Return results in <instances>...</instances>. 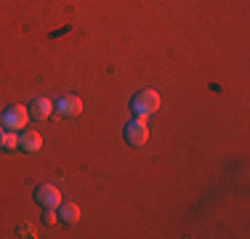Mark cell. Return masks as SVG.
<instances>
[{
    "label": "cell",
    "mask_w": 250,
    "mask_h": 239,
    "mask_svg": "<svg viewBox=\"0 0 250 239\" xmlns=\"http://www.w3.org/2000/svg\"><path fill=\"white\" fill-rule=\"evenodd\" d=\"M133 112H136V117H149V115H154V112L160 109V93L157 91H141L139 96L133 99Z\"/></svg>",
    "instance_id": "6da1fadb"
},
{
    "label": "cell",
    "mask_w": 250,
    "mask_h": 239,
    "mask_svg": "<svg viewBox=\"0 0 250 239\" xmlns=\"http://www.w3.org/2000/svg\"><path fill=\"white\" fill-rule=\"evenodd\" d=\"M125 141L130 146H144L149 141V125L144 122V117H136L133 122L125 125Z\"/></svg>",
    "instance_id": "7a4b0ae2"
},
{
    "label": "cell",
    "mask_w": 250,
    "mask_h": 239,
    "mask_svg": "<svg viewBox=\"0 0 250 239\" xmlns=\"http://www.w3.org/2000/svg\"><path fill=\"white\" fill-rule=\"evenodd\" d=\"M27 117H29L27 106L14 104L11 109H5V112H3V122H0V125H5L8 130H21V128L27 125Z\"/></svg>",
    "instance_id": "3957f363"
},
{
    "label": "cell",
    "mask_w": 250,
    "mask_h": 239,
    "mask_svg": "<svg viewBox=\"0 0 250 239\" xmlns=\"http://www.w3.org/2000/svg\"><path fill=\"white\" fill-rule=\"evenodd\" d=\"M35 202L40 207H59L62 205V191L53 186V183H43V186H38V191H35Z\"/></svg>",
    "instance_id": "277c9868"
},
{
    "label": "cell",
    "mask_w": 250,
    "mask_h": 239,
    "mask_svg": "<svg viewBox=\"0 0 250 239\" xmlns=\"http://www.w3.org/2000/svg\"><path fill=\"white\" fill-rule=\"evenodd\" d=\"M19 146L24 149V152H29V154H35V152H40L43 149V136L38 133V130H24V133L19 136Z\"/></svg>",
    "instance_id": "5b68a950"
},
{
    "label": "cell",
    "mask_w": 250,
    "mask_h": 239,
    "mask_svg": "<svg viewBox=\"0 0 250 239\" xmlns=\"http://www.w3.org/2000/svg\"><path fill=\"white\" fill-rule=\"evenodd\" d=\"M56 106H59V112H62L64 117H77L83 112V101L77 99V96H64Z\"/></svg>",
    "instance_id": "8992f818"
},
{
    "label": "cell",
    "mask_w": 250,
    "mask_h": 239,
    "mask_svg": "<svg viewBox=\"0 0 250 239\" xmlns=\"http://www.w3.org/2000/svg\"><path fill=\"white\" fill-rule=\"evenodd\" d=\"M51 109H53V104H51L48 99H35L32 106H29V115H32L35 120H48L51 117Z\"/></svg>",
    "instance_id": "52a82bcc"
},
{
    "label": "cell",
    "mask_w": 250,
    "mask_h": 239,
    "mask_svg": "<svg viewBox=\"0 0 250 239\" xmlns=\"http://www.w3.org/2000/svg\"><path fill=\"white\" fill-rule=\"evenodd\" d=\"M59 215H62L64 223H77V220H80V207H77L75 202H64V207L59 210Z\"/></svg>",
    "instance_id": "ba28073f"
},
{
    "label": "cell",
    "mask_w": 250,
    "mask_h": 239,
    "mask_svg": "<svg viewBox=\"0 0 250 239\" xmlns=\"http://www.w3.org/2000/svg\"><path fill=\"white\" fill-rule=\"evenodd\" d=\"M3 149H5V152H14V149H19V136H16V130H11V133L3 136Z\"/></svg>",
    "instance_id": "9c48e42d"
},
{
    "label": "cell",
    "mask_w": 250,
    "mask_h": 239,
    "mask_svg": "<svg viewBox=\"0 0 250 239\" xmlns=\"http://www.w3.org/2000/svg\"><path fill=\"white\" fill-rule=\"evenodd\" d=\"M43 220H45L48 226H53V223H56V210H53V207H45V213H43Z\"/></svg>",
    "instance_id": "30bf717a"
},
{
    "label": "cell",
    "mask_w": 250,
    "mask_h": 239,
    "mask_svg": "<svg viewBox=\"0 0 250 239\" xmlns=\"http://www.w3.org/2000/svg\"><path fill=\"white\" fill-rule=\"evenodd\" d=\"M19 237H38V234H35V229L29 223H24V226H19Z\"/></svg>",
    "instance_id": "8fae6325"
},
{
    "label": "cell",
    "mask_w": 250,
    "mask_h": 239,
    "mask_svg": "<svg viewBox=\"0 0 250 239\" xmlns=\"http://www.w3.org/2000/svg\"><path fill=\"white\" fill-rule=\"evenodd\" d=\"M3 136H5V133H3V130H0V149H3Z\"/></svg>",
    "instance_id": "7c38bea8"
}]
</instances>
